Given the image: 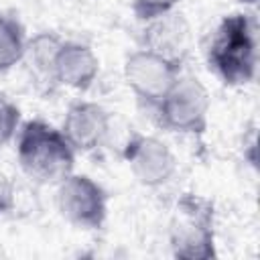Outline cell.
<instances>
[{"label":"cell","instance_id":"52a82bcc","mask_svg":"<svg viewBox=\"0 0 260 260\" xmlns=\"http://www.w3.org/2000/svg\"><path fill=\"white\" fill-rule=\"evenodd\" d=\"M124 160L128 162L134 179L144 187H162L177 173V158L171 148L154 138L140 132H132L124 146Z\"/></svg>","mask_w":260,"mask_h":260},{"label":"cell","instance_id":"8992f818","mask_svg":"<svg viewBox=\"0 0 260 260\" xmlns=\"http://www.w3.org/2000/svg\"><path fill=\"white\" fill-rule=\"evenodd\" d=\"M181 75V65L148 51L138 49L126 57L124 79L138 102L154 110L165 95L171 91L175 81Z\"/></svg>","mask_w":260,"mask_h":260},{"label":"cell","instance_id":"5bb4252c","mask_svg":"<svg viewBox=\"0 0 260 260\" xmlns=\"http://www.w3.org/2000/svg\"><path fill=\"white\" fill-rule=\"evenodd\" d=\"M179 0H132V12L138 20L146 22L150 18H156L160 14H167L175 10Z\"/></svg>","mask_w":260,"mask_h":260},{"label":"cell","instance_id":"5b68a950","mask_svg":"<svg viewBox=\"0 0 260 260\" xmlns=\"http://www.w3.org/2000/svg\"><path fill=\"white\" fill-rule=\"evenodd\" d=\"M55 201L59 213L81 230H100L108 217V193L87 175L71 173L57 183Z\"/></svg>","mask_w":260,"mask_h":260},{"label":"cell","instance_id":"9a60e30c","mask_svg":"<svg viewBox=\"0 0 260 260\" xmlns=\"http://www.w3.org/2000/svg\"><path fill=\"white\" fill-rule=\"evenodd\" d=\"M16 205V187L10 177L0 173V215L10 213Z\"/></svg>","mask_w":260,"mask_h":260},{"label":"cell","instance_id":"2e32d148","mask_svg":"<svg viewBox=\"0 0 260 260\" xmlns=\"http://www.w3.org/2000/svg\"><path fill=\"white\" fill-rule=\"evenodd\" d=\"M242 4H248V6H254V4H258V0H240Z\"/></svg>","mask_w":260,"mask_h":260},{"label":"cell","instance_id":"3957f363","mask_svg":"<svg viewBox=\"0 0 260 260\" xmlns=\"http://www.w3.org/2000/svg\"><path fill=\"white\" fill-rule=\"evenodd\" d=\"M171 252L179 260H209L215 256V209L197 193H183L169 219Z\"/></svg>","mask_w":260,"mask_h":260},{"label":"cell","instance_id":"7a4b0ae2","mask_svg":"<svg viewBox=\"0 0 260 260\" xmlns=\"http://www.w3.org/2000/svg\"><path fill=\"white\" fill-rule=\"evenodd\" d=\"M16 158L22 173L41 185H57L75 167V150L61 128L45 120H28L16 132Z\"/></svg>","mask_w":260,"mask_h":260},{"label":"cell","instance_id":"30bf717a","mask_svg":"<svg viewBox=\"0 0 260 260\" xmlns=\"http://www.w3.org/2000/svg\"><path fill=\"white\" fill-rule=\"evenodd\" d=\"M100 73V59L91 47L77 41H63L55 61V81L59 85L85 91Z\"/></svg>","mask_w":260,"mask_h":260},{"label":"cell","instance_id":"4fadbf2b","mask_svg":"<svg viewBox=\"0 0 260 260\" xmlns=\"http://www.w3.org/2000/svg\"><path fill=\"white\" fill-rule=\"evenodd\" d=\"M20 128V110L18 106L0 93V148L6 146Z\"/></svg>","mask_w":260,"mask_h":260},{"label":"cell","instance_id":"277c9868","mask_svg":"<svg viewBox=\"0 0 260 260\" xmlns=\"http://www.w3.org/2000/svg\"><path fill=\"white\" fill-rule=\"evenodd\" d=\"M209 93L195 75H179L165 100L152 110L169 132L199 136L209 124Z\"/></svg>","mask_w":260,"mask_h":260},{"label":"cell","instance_id":"8fae6325","mask_svg":"<svg viewBox=\"0 0 260 260\" xmlns=\"http://www.w3.org/2000/svg\"><path fill=\"white\" fill-rule=\"evenodd\" d=\"M63 45V39L51 30H41L35 37L26 39L22 61L28 65L30 73L45 81V83H57L55 81V61L59 55V49Z\"/></svg>","mask_w":260,"mask_h":260},{"label":"cell","instance_id":"7c38bea8","mask_svg":"<svg viewBox=\"0 0 260 260\" xmlns=\"http://www.w3.org/2000/svg\"><path fill=\"white\" fill-rule=\"evenodd\" d=\"M24 45L26 35L22 24L8 14H0V73L22 61Z\"/></svg>","mask_w":260,"mask_h":260},{"label":"cell","instance_id":"9c48e42d","mask_svg":"<svg viewBox=\"0 0 260 260\" xmlns=\"http://www.w3.org/2000/svg\"><path fill=\"white\" fill-rule=\"evenodd\" d=\"M142 49H148L177 65H183L191 49V26L187 18L171 10L144 22Z\"/></svg>","mask_w":260,"mask_h":260},{"label":"cell","instance_id":"6da1fadb","mask_svg":"<svg viewBox=\"0 0 260 260\" xmlns=\"http://www.w3.org/2000/svg\"><path fill=\"white\" fill-rule=\"evenodd\" d=\"M205 59L213 75L225 85L254 81L258 69V26L248 12H232L219 20L207 47Z\"/></svg>","mask_w":260,"mask_h":260},{"label":"cell","instance_id":"ba28073f","mask_svg":"<svg viewBox=\"0 0 260 260\" xmlns=\"http://www.w3.org/2000/svg\"><path fill=\"white\" fill-rule=\"evenodd\" d=\"M61 132L75 152L100 148L110 134V114L98 102H73L61 124Z\"/></svg>","mask_w":260,"mask_h":260}]
</instances>
